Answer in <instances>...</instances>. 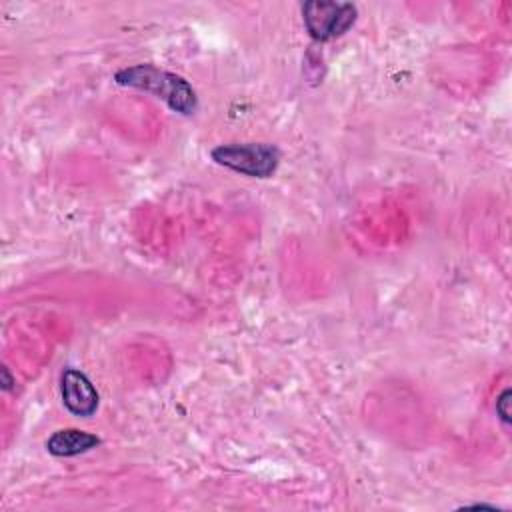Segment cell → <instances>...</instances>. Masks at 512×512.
<instances>
[{
  "instance_id": "1",
  "label": "cell",
  "mask_w": 512,
  "mask_h": 512,
  "mask_svg": "<svg viewBox=\"0 0 512 512\" xmlns=\"http://www.w3.org/2000/svg\"><path fill=\"white\" fill-rule=\"evenodd\" d=\"M116 84L138 88L162 98L178 114H194L198 108V98L194 88L178 74L156 68L152 64H136L122 68L114 74Z\"/></svg>"
},
{
  "instance_id": "2",
  "label": "cell",
  "mask_w": 512,
  "mask_h": 512,
  "mask_svg": "<svg viewBox=\"0 0 512 512\" xmlns=\"http://www.w3.org/2000/svg\"><path fill=\"white\" fill-rule=\"evenodd\" d=\"M210 156L220 166H226L234 172H240L252 178L272 176L280 162V150L274 144H266V142L220 144L210 152Z\"/></svg>"
},
{
  "instance_id": "3",
  "label": "cell",
  "mask_w": 512,
  "mask_h": 512,
  "mask_svg": "<svg viewBox=\"0 0 512 512\" xmlns=\"http://www.w3.org/2000/svg\"><path fill=\"white\" fill-rule=\"evenodd\" d=\"M356 14V6L350 2L310 0L302 6L304 26L318 42H326L348 32L356 22Z\"/></svg>"
},
{
  "instance_id": "4",
  "label": "cell",
  "mask_w": 512,
  "mask_h": 512,
  "mask_svg": "<svg viewBox=\"0 0 512 512\" xmlns=\"http://www.w3.org/2000/svg\"><path fill=\"white\" fill-rule=\"evenodd\" d=\"M60 394L66 410L74 416H92L100 404L98 390L90 378L76 368H64L60 378Z\"/></svg>"
},
{
  "instance_id": "5",
  "label": "cell",
  "mask_w": 512,
  "mask_h": 512,
  "mask_svg": "<svg viewBox=\"0 0 512 512\" xmlns=\"http://www.w3.org/2000/svg\"><path fill=\"white\" fill-rule=\"evenodd\" d=\"M98 444H100V438L92 432L78 430V428H64V430H56L46 440V450L52 456L70 458V456L84 454V452L96 448Z\"/></svg>"
},
{
  "instance_id": "6",
  "label": "cell",
  "mask_w": 512,
  "mask_h": 512,
  "mask_svg": "<svg viewBox=\"0 0 512 512\" xmlns=\"http://www.w3.org/2000/svg\"><path fill=\"white\" fill-rule=\"evenodd\" d=\"M510 390L506 388L500 396H498V400H496V412H498V416H500V420L504 422V424H508L510 422V412H508V404H510Z\"/></svg>"
},
{
  "instance_id": "7",
  "label": "cell",
  "mask_w": 512,
  "mask_h": 512,
  "mask_svg": "<svg viewBox=\"0 0 512 512\" xmlns=\"http://www.w3.org/2000/svg\"><path fill=\"white\" fill-rule=\"evenodd\" d=\"M2 374H4V388L8 390L10 384H12V380H10V376H8V368H2Z\"/></svg>"
}]
</instances>
